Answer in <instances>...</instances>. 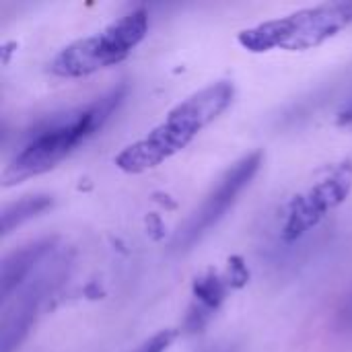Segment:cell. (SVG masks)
I'll use <instances>...</instances> for the list:
<instances>
[{"label": "cell", "mask_w": 352, "mask_h": 352, "mask_svg": "<svg viewBox=\"0 0 352 352\" xmlns=\"http://www.w3.org/2000/svg\"><path fill=\"white\" fill-rule=\"evenodd\" d=\"M233 95L235 89L229 80H219L196 91L177 103L144 138L126 146L116 157V165L126 173H142L161 165L212 124L231 105Z\"/></svg>", "instance_id": "1"}, {"label": "cell", "mask_w": 352, "mask_h": 352, "mask_svg": "<svg viewBox=\"0 0 352 352\" xmlns=\"http://www.w3.org/2000/svg\"><path fill=\"white\" fill-rule=\"evenodd\" d=\"M124 95L126 85H120L93 103L56 116L41 128H37L4 169V186H12L54 169L68 153H72L80 142L93 136L107 122Z\"/></svg>", "instance_id": "2"}, {"label": "cell", "mask_w": 352, "mask_h": 352, "mask_svg": "<svg viewBox=\"0 0 352 352\" xmlns=\"http://www.w3.org/2000/svg\"><path fill=\"white\" fill-rule=\"evenodd\" d=\"M352 27V2H326L243 29L237 41L250 52H301L322 45Z\"/></svg>", "instance_id": "3"}, {"label": "cell", "mask_w": 352, "mask_h": 352, "mask_svg": "<svg viewBox=\"0 0 352 352\" xmlns=\"http://www.w3.org/2000/svg\"><path fill=\"white\" fill-rule=\"evenodd\" d=\"M148 31L146 8H136L95 35L82 37L66 45L52 60L50 70L56 76L78 78L101 68L113 66L130 56Z\"/></svg>", "instance_id": "4"}, {"label": "cell", "mask_w": 352, "mask_h": 352, "mask_svg": "<svg viewBox=\"0 0 352 352\" xmlns=\"http://www.w3.org/2000/svg\"><path fill=\"white\" fill-rule=\"evenodd\" d=\"M262 159H264V153L254 151V153L241 157L235 165H231V169L219 179L217 188L206 196L202 206L190 217L186 227L179 229L177 237H175V248H179V250L190 248L196 239H200L212 225H217L225 217L229 206H233V202L243 192V188L260 171Z\"/></svg>", "instance_id": "5"}, {"label": "cell", "mask_w": 352, "mask_h": 352, "mask_svg": "<svg viewBox=\"0 0 352 352\" xmlns=\"http://www.w3.org/2000/svg\"><path fill=\"white\" fill-rule=\"evenodd\" d=\"M352 188V161L346 159L332 169V173L316 184L307 194L295 196L289 204L287 221L283 227V237L295 241L305 231L316 227L324 214L338 204H342Z\"/></svg>", "instance_id": "6"}, {"label": "cell", "mask_w": 352, "mask_h": 352, "mask_svg": "<svg viewBox=\"0 0 352 352\" xmlns=\"http://www.w3.org/2000/svg\"><path fill=\"white\" fill-rule=\"evenodd\" d=\"M52 239H43V241H35L31 245H25L21 250H16L14 254H10L4 262H2V270H0V297H2V305L8 303L10 293L16 291V287L31 274V270L47 256V252L52 250Z\"/></svg>", "instance_id": "7"}, {"label": "cell", "mask_w": 352, "mask_h": 352, "mask_svg": "<svg viewBox=\"0 0 352 352\" xmlns=\"http://www.w3.org/2000/svg\"><path fill=\"white\" fill-rule=\"evenodd\" d=\"M227 295V283L217 272H206L204 276L194 280V299L196 305L190 309L188 316V328L200 330L206 320L219 309Z\"/></svg>", "instance_id": "8"}, {"label": "cell", "mask_w": 352, "mask_h": 352, "mask_svg": "<svg viewBox=\"0 0 352 352\" xmlns=\"http://www.w3.org/2000/svg\"><path fill=\"white\" fill-rule=\"evenodd\" d=\"M52 196L45 194H35V196H25L12 204H8L2 214H0V225H2V235H8L14 227H19L21 223L37 217L39 212L47 210L52 206Z\"/></svg>", "instance_id": "9"}, {"label": "cell", "mask_w": 352, "mask_h": 352, "mask_svg": "<svg viewBox=\"0 0 352 352\" xmlns=\"http://www.w3.org/2000/svg\"><path fill=\"white\" fill-rule=\"evenodd\" d=\"M248 280H250V270H248L245 262H243L239 256L229 258V278H227V283H229L231 287L239 289V287H243Z\"/></svg>", "instance_id": "10"}, {"label": "cell", "mask_w": 352, "mask_h": 352, "mask_svg": "<svg viewBox=\"0 0 352 352\" xmlns=\"http://www.w3.org/2000/svg\"><path fill=\"white\" fill-rule=\"evenodd\" d=\"M173 338H175L173 330H163L157 336H153L144 346H140V351L136 352H165L169 349V344L173 342Z\"/></svg>", "instance_id": "11"}, {"label": "cell", "mask_w": 352, "mask_h": 352, "mask_svg": "<svg viewBox=\"0 0 352 352\" xmlns=\"http://www.w3.org/2000/svg\"><path fill=\"white\" fill-rule=\"evenodd\" d=\"M338 124H340V126H349V124H352V103L338 113Z\"/></svg>", "instance_id": "12"}]
</instances>
